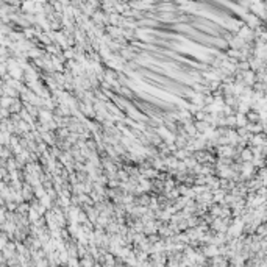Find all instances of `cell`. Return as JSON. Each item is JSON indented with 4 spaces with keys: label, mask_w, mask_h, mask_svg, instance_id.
I'll return each mask as SVG.
<instances>
[{
    "label": "cell",
    "mask_w": 267,
    "mask_h": 267,
    "mask_svg": "<svg viewBox=\"0 0 267 267\" xmlns=\"http://www.w3.org/2000/svg\"><path fill=\"white\" fill-rule=\"evenodd\" d=\"M203 253L206 255V256H214V255H219V250H217V247H216V245H211V247H208Z\"/></svg>",
    "instance_id": "6da1fadb"
}]
</instances>
